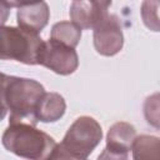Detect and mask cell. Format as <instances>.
<instances>
[{"instance_id": "6da1fadb", "label": "cell", "mask_w": 160, "mask_h": 160, "mask_svg": "<svg viewBox=\"0 0 160 160\" xmlns=\"http://www.w3.org/2000/svg\"><path fill=\"white\" fill-rule=\"evenodd\" d=\"M1 142L8 151L28 160H44L56 144L49 134L28 122L9 124Z\"/></svg>"}, {"instance_id": "7a4b0ae2", "label": "cell", "mask_w": 160, "mask_h": 160, "mask_svg": "<svg viewBox=\"0 0 160 160\" xmlns=\"http://www.w3.org/2000/svg\"><path fill=\"white\" fill-rule=\"evenodd\" d=\"M44 92L45 89L39 81L9 75L5 92L8 112L10 111L9 124L28 122L36 125L35 110Z\"/></svg>"}, {"instance_id": "3957f363", "label": "cell", "mask_w": 160, "mask_h": 160, "mask_svg": "<svg viewBox=\"0 0 160 160\" xmlns=\"http://www.w3.org/2000/svg\"><path fill=\"white\" fill-rule=\"evenodd\" d=\"M44 40L32 32L15 26H0V60H15L26 65H38Z\"/></svg>"}, {"instance_id": "277c9868", "label": "cell", "mask_w": 160, "mask_h": 160, "mask_svg": "<svg viewBox=\"0 0 160 160\" xmlns=\"http://www.w3.org/2000/svg\"><path fill=\"white\" fill-rule=\"evenodd\" d=\"M102 139L100 124L91 116L78 118L68 129L60 142L72 155L86 159Z\"/></svg>"}, {"instance_id": "5b68a950", "label": "cell", "mask_w": 160, "mask_h": 160, "mask_svg": "<svg viewBox=\"0 0 160 160\" xmlns=\"http://www.w3.org/2000/svg\"><path fill=\"white\" fill-rule=\"evenodd\" d=\"M38 65H42L59 75H69L78 69L79 56L75 49L49 39L40 48Z\"/></svg>"}, {"instance_id": "8992f818", "label": "cell", "mask_w": 160, "mask_h": 160, "mask_svg": "<svg viewBox=\"0 0 160 160\" xmlns=\"http://www.w3.org/2000/svg\"><path fill=\"white\" fill-rule=\"evenodd\" d=\"M124 45L121 21L118 15L108 14L106 18L94 29L95 50L104 56L118 54Z\"/></svg>"}, {"instance_id": "52a82bcc", "label": "cell", "mask_w": 160, "mask_h": 160, "mask_svg": "<svg viewBox=\"0 0 160 160\" xmlns=\"http://www.w3.org/2000/svg\"><path fill=\"white\" fill-rule=\"evenodd\" d=\"M111 1L76 0L70 5V19L80 29H95L109 14Z\"/></svg>"}, {"instance_id": "ba28073f", "label": "cell", "mask_w": 160, "mask_h": 160, "mask_svg": "<svg viewBox=\"0 0 160 160\" xmlns=\"http://www.w3.org/2000/svg\"><path fill=\"white\" fill-rule=\"evenodd\" d=\"M49 18L50 10L45 1L24 2L20 8H18V25L28 32L39 35V32L46 26Z\"/></svg>"}, {"instance_id": "9c48e42d", "label": "cell", "mask_w": 160, "mask_h": 160, "mask_svg": "<svg viewBox=\"0 0 160 160\" xmlns=\"http://www.w3.org/2000/svg\"><path fill=\"white\" fill-rule=\"evenodd\" d=\"M135 138L136 130L134 125L126 121H118L109 128L106 135V149L128 154L131 150Z\"/></svg>"}, {"instance_id": "30bf717a", "label": "cell", "mask_w": 160, "mask_h": 160, "mask_svg": "<svg viewBox=\"0 0 160 160\" xmlns=\"http://www.w3.org/2000/svg\"><path fill=\"white\" fill-rule=\"evenodd\" d=\"M66 110V102L64 98L58 92H44L35 110V118L42 122H55Z\"/></svg>"}, {"instance_id": "8fae6325", "label": "cell", "mask_w": 160, "mask_h": 160, "mask_svg": "<svg viewBox=\"0 0 160 160\" xmlns=\"http://www.w3.org/2000/svg\"><path fill=\"white\" fill-rule=\"evenodd\" d=\"M131 150L134 160H160V140L158 136H136Z\"/></svg>"}, {"instance_id": "7c38bea8", "label": "cell", "mask_w": 160, "mask_h": 160, "mask_svg": "<svg viewBox=\"0 0 160 160\" xmlns=\"http://www.w3.org/2000/svg\"><path fill=\"white\" fill-rule=\"evenodd\" d=\"M81 38V29L71 21H60L51 28L50 39L75 49Z\"/></svg>"}, {"instance_id": "4fadbf2b", "label": "cell", "mask_w": 160, "mask_h": 160, "mask_svg": "<svg viewBox=\"0 0 160 160\" xmlns=\"http://www.w3.org/2000/svg\"><path fill=\"white\" fill-rule=\"evenodd\" d=\"M158 8L159 1H144L141 5V16L144 24L152 31H159Z\"/></svg>"}, {"instance_id": "5bb4252c", "label": "cell", "mask_w": 160, "mask_h": 160, "mask_svg": "<svg viewBox=\"0 0 160 160\" xmlns=\"http://www.w3.org/2000/svg\"><path fill=\"white\" fill-rule=\"evenodd\" d=\"M144 114L149 124H152L156 129L159 128V94L149 96L144 105Z\"/></svg>"}, {"instance_id": "9a60e30c", "label": "cell", "mask_w": 160, "mask_h": 160, "mask_svg": "<svg viewBox=\"0 0 160 160\" xmlns=\"http://www.w3.org/2000/svg\"><path fill=\"white\" fill-rule=\"evenodd\" d=\"M44 160H86V159H81L72 155L61 144H55L52 150L49 152V155Z\"/></svg>"}, {"instance_id": "2e32d148", "label": "cell", "mask_w": 160, "mask_h": 160, "mask_svg": "<svg viewBox=\"0 0 160 160\" xmlns=\"http://www.w3.org/2000/svg\"><path fill=\"white\" fill-rule=\"evenodd\" d=\"M8 79H9V75L0 72V121L4 120V118L8 114V108H6V101H5Z\"/></svg>"}, {"instance_id": "e0dca14e", "label": "cell", "mask_w": 160, "mask_h": 160, "mask_svg": "<svg viewBox=\"0 0 160 160\" xmlns=\"http://www.w3.org/2000/svg\"><path fill=\"white\" fill-rule=\"evenodd\" d=\"M96 160H128V154L111 151V150L105 148L101 151V154L98 156Z\"/></svg>"}, {"instance_id": "ac0fdd59", "label": "cell", "mask_w": 160, "mask_h": 160, "mask_svg": "<svg viewBox=\"0 0 160 160\" xmlns=\"http://www.w3.org/2000/svg\"><path fill=\"white\" fill-rule=\"evenodd\" d=\"M9 15H10V8L6 5L5 1H0V26H4Z\"/></svg>"}]
</instances>
